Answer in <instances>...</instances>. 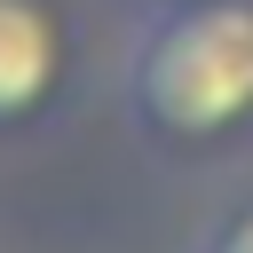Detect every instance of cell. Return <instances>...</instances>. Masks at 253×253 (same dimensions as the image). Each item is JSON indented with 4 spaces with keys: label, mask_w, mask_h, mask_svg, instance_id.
<instances>
[{
    "label": "cell",
    "mask_w": 253,
    "mask_h": 253,
    "mask_svg": "<svg viewBox=\"0 0 253 253\" xmlns=\"http://www.w3.org/2000/svg\"><path fill=\"white\" fill-rule=\"evenodd\" d=\"M119 111L166 158H206L253 134V0L134 8L119 47Z\"/></svg>",
    "instance_id": "obj_1"
},
{
    "label": "cell",
    "mask_w": 253,
    "mask_h": 253,
    "mask_svg": "<svg viewBox=\"0 0 253 253\" xmlns=\"http://www.w3.org/2000/svg\"><path fill=\"white\" fill-rule=\"evenodd\" d=\"M71 71V32L55 0H0V134L32 126Z\"/></svg>",
    "instance_id": "obj_2"
},
{
    "label": "cell",
    "mask_w": 253,
    "mask_h": 253,
    "mask_svg": "<svg viewBox=\"0 0 253 253\" xmlns=\"http://www.w3.org/2000/svg\"><path fill=\"white\" fill-rule=\"evenodd\" d=\"M206 253H253V198L229 213V221H213V237H206Z\"/></svg>",
    "instance_id": "obj_3"
},
{
    "label": "cell",
    "mask_w": 253,
    "mask_h": 253,
    "mask_svg": "<svg viewBox=\"0 0 253 253\" xmlns=\"http://www.w3.org/2000/svg\"><path fill=\"white\" fill-rule=\"evenodd\" d=\"M126 8H158V0H126Z\"/></svg>",
    "instance_id": "obj_4"
}]
</instances>
